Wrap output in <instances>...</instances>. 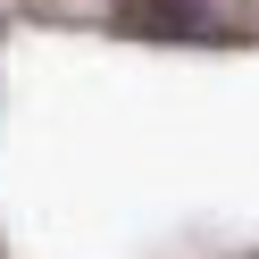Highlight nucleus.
<instances>
[{
    "instance_id": "1",
    "label": "nucleus",
    "mask_w": 259,
    "mask_h": 259,
    "mask_svg": "<svg viewBox=\"0 0 259 259\" xmlns=\"http://www.w3.org/2000/svg\"><path fill=\"white\" fill-rule=\"evenodd\" d=\"M117 25H134V34H201V9L192 0H117Z\"/></svg>"
}]
</instances>
